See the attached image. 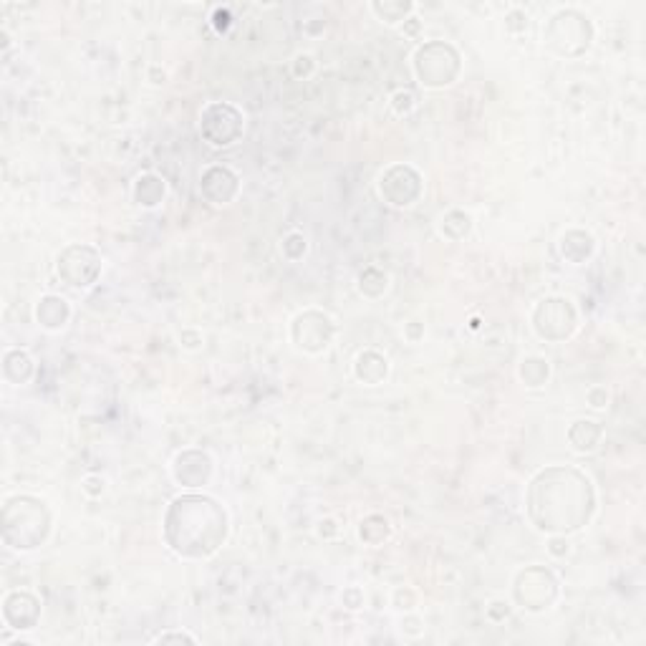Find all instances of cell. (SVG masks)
Returning <instances> with one entry per match:
<instances>
[{
    "label": "cell",
    "mask_w": 646,
    "mask_h": 646,
    "mask_svg": "<svg viewBox=\"0 0 646 646\" xmlns=\"http://www.w3.org/2000/svg\"><path fill=\"white\" fill-rule=\"evenodd\" d=\"M528 518L543 533H573L596 510L594 485L573 467H548L528 485Z\"/></svg>",
    "instance_id": "cell-1"
},
{
    "label": "cell",
    "mask_w": 646,
    "mask_h": 646,
    "mask_svg": "<svg viewBox=\"0 0 646 646\" xmlns=\"http://www.w3.org/2000/svg\"><path fill=\"white\" fill-rule=\"evenodd\" d=\"M228 535V515L207 495H182L165 515V541L182 558H207Z\"/></svg>",
    "instance_id": "cell-2"
},
{
    "label": "cell",
    "mask_w": 646,
    "mask_h": 646,
    "mask_svg": "<svg viewBox=\"0 0 646 646\" xmlns=\"http://www.w3.org/2000/svg\"><path fill=\"white\" fill-rule=\"evenodd\" d=\"M48 530H51V513L46 503L31 495L11 498L3 508V538L16 551L38 548L48 538Z\"/></svg>",
    "instance_id": "cell-3"
},
{
    "label": "cell",
    "mask_w": 646,
    "mask_h": 646,
    "mask_svg": "<svg viewBox=\"0 0 646 646\" xmlns=\"http://www.w3.org/2000/svg\"><path fill=\"white\" fill-rule=\"evenodd\" d=\"M543 41L558 56L576 59L591 48L594 41V26L583 13L561 11L551 18V23L543 31Z\"/></svg>",
    "instance_id": "cell-4"
},
{
    "label": "cell",
    "mask_w": 646,
    "mask_h": 646,
    "mask_svg": "<svg viewBox=\"0 0 646 646\" xmlns=\"http://www.w3.org/2000/svg\"><path fill=\"white\" fill-rule=\"evenodd\" d=\"M414 71L427 89H442V86H450L460 74V56L450 43H424L414 56Z\"/></svg>",
    "instance_id": "cell-5"
},
{
    "label": "cell",
    "mask_w": 646,
    "mask_h": 646,
    "mask_svg": "<svg viewBox=\"0 0 646 646\" xmlns=\"http://www.w3.org/2000/svg\"><path fill=\"white\" fill-rule=\"evenodd\" d=\"M513 594L525 611H546L558 599V581L551 571L541 566L525 568L515 578Z\"/></svg>",
    "instance_id": "cell-6"
},
{
    "label": "cell",
    "mask_w": 646,
    "mask_h": 646,
    "mask_svg": "<svg viewBox=\"0 0 646 646\" xmlns=\"http://www.w3.org/2000/svg\"><path fill=\"white\" fill-rule=\"evenodd\" d=\"M533 326L541 339L563 341L576 329V311L566 298H546L535 308Z\"/></svg>",
    "instance_id": "cell-7"
},
{
    "label": "cell",
    "mask_w": 646,
    "mask_h": 646,
    "mask_svg": "<svg viewBox=\"0 0 646 646\" xmlns=\"http://www.w3.org/2000/svg\"><path fill=\"white\" fill-rule=\"evenodd\" d=\"M200 132L215 147H228L243 134V114L230 104H210L202 112Z\"/></svg>",
    "instance_id": "cell-8"
},
{
    "label": "cell",
    "mask_w": 646,
    "mask_h": 646,
    "mask_svg": "<svg viewBox=\"0 0 646 646\" xmlns=\"http://www.w3.org/2000/svg\"><path fill=\"white\" fill-rule=\"evenodd\" d=\"M101 255L89 245H71L59 255V276L69 286L86 288L99 278Z\"/></svg>",
    "instance_id": "cell-9"
},
{
    "label": "cell",
    "mask_w": 646,
    "mask_h": 646,
    "mask_svg": "<svg viewBox=\"0 0 646 646\" xmlns=\"http://www.w3.org/2000/svg\"><path fill=\"white\" fill-rule=\"evenodd\" d=\"M293 341L298 349L308 351V354H318L334 339V323L329 316H323L318 311H306L293 321Z\"/></svg>",
    "instance_id": "cell-10"
},
{
    "label": "cell",
    "mask_w": 646,
    "mask_h": 646,
    "mask_svg": "<svg viewBox=\"0 0 646 646\" xmlns=\"http://www.w3.org/2000/svg\"><path fill=\"white\" fill-rule=\"evenodd\" d=\"M382 195L392 202L394 207H409L414 205V200L422 192V177L417 175V170L407 165H397L392 170H387L379 182Z\"/></svg>",
    "instance_id": "cell-11"
},
{
    "label": "cell",
    "mask_w": 646,
    "mask_h": 646,
    "mask_svg": "<svg viewBox=\"0 0 646 646\" xmlns=\"http://www.w3.org/2000/svg\"><path fill=\"white\" fill-rule=\"evenodd\" d=\"M200 190L212 205H228L238 195V177L228 167H212L202 175Z\"/></svg>",
    "instance_id": "cell-12"
},
{
    "label": "cell",
    "mask_w": 646,
    "mask_h": 646,
    "mask_svg": "<svg viewBox=\"0 0 646 646\" xmlns=\"http://www.w3.org/2000/svg\"><path fill=\"white\" fill-rule=\"evenodd\" d=\"M212 475V460L200 450H187L177 457L175 462V477L177 482L187 485V488H197L205 485Z\"/></svg>",
    "instance_id": "cell-13"
},
{
    "label": "cell",
    "mask_w": 646,
    "mask_h": 646,
    "mask_svg": "<svg viewBox=\"0 0 646 646\" xmlns=\"http://www.w3.org/2000/svg\"><path fill=\"white\" fill-rule=\"evenodd\" d=\"M41 614V606L31 594H11L3 606V616L13 629H33Z\"/></svg>",
    "instance_id": "cell-14"
},
{
    "label": "cell",
    "mask_w": 646,
    "mask_h": 646,
    "mask_svg": "<svg viewBox=\"0 0 646 646\" xmlns=\"http://www.w3.org/2000/svg\"><path fill=\"white\" fill-rule=\"evenodd\" d=\"M69 303L59 296H46L36 308V316L46 329H64L69 321Z\"/></svg>",
    "instance_id": "cell-15"
},
{
    "label": "cell",
    "mask_w": 646,
    "mask_h": 646,
    "mask_svg": "<svg viewBox=\"0 0 646 646\" xmlns=\"http://www.w3.org/2000/svg\"><path fill=\"white\" fill-rule=\"evenodd\" d=\"M601 435H604V429H601L599 424L591 422V419H581V422H576L568 429V442L573 445V450L591 452L599 445Z\"/></svg>",
    "instance_id": "cell-16"
},
{
    "label": "cell",
    "mask_w": 646,
    "mask_h": 646,
    "mask_svg": "<svg viewBox=\"0 0 646 646\" xmlns=\"http://www.w3.org/2000/svg\"><path fill=\"white\" fill-rule=\"evenodd\" d=\"M389 366L384 356H379L376 351H366V354L359 356V364H356V376H359L364 384H379L387 376Z\"/></svg>",
    "instance_id": "cell-17"
},
{
    "label": "cell",
    "mask_w": 646,
    "mask_h": 646,
    "mask_svg": "<svg viewBox=\"0 0 646 646\" xmlns=\"http://www.w3.org/2000/svg\"><path fill=\"white\" fill-rule=\"evenodd\" d=\"M165 197V182L154 175H144L137 180V187H134V200L144 207H154L159 200Z\"/></svg>",
    "instance_id": "cell-18"
},
{
    "label": "cell",
    "mask_w": 646,
    "mask_h": 646,
    "mask_svg": "<svg viewBox=\"0 0 646 646\" xmlns=\"http://www.w3.org/2000/svg\"><path fill=\"white\" fill-rule=\"evenodd\" d=\"M573 250H578L576 263H583V260H586L588 255L594 253V238H591L588 233H583V230H571V233L563 235L561 253L566 255V258H571Z\"/></svg>",
    "instance_id": "cell-19"
},
{
    "label": "cell",
    "mask_w": 646,
    "mask_h": 646,
    "mask_svg": "<svg viewBox=\"0 0 646 646\" xmlns=\"http://www.w3.org/2000/svg\"><path fill=\"white\" fill-rule=\"evenodd\" d=\"M520 376L528 387H541L548 379V364L543 359H525L520 366Z\"/></svg>",
    "instance_id": "cell-20"
},
{
    "label": "cell",
    "mask_w": 646,
    "mask_h": 646,
    "mask_svg": "<svg viewBox=\"0 0 646 646\" xmlns=\"http://www.w3.org/2000/svg\"><path fill=\"white\" fill-rule=\"evenodd\" d=\"M409 11H412V3H374L376 16H382L389 23L402 21Z\"/></svg>",
    "instance_id": "cell-21"
},
{
    "label": "cell",
    "mask_w": 646,
    "mask_h": 646,
    "mask_svg": "<svg viewBox=\"0 0 646 646\" xmlns=\"http://www.w3.org/2000/svg\"><path fill=\"white\" fill-rule=\"evenodd\" d=\"M159 644H170V641H190V644H195V639H192L190 634H162L157 636Z\"/></svg>",
    "instance_id": "cell-22"
}]
</instances>
